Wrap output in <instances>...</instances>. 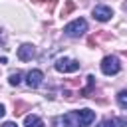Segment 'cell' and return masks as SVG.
<instances>
[{"mask_svg": "<svg viewBox=\"0 0 127 127\" xmlns=\"http://www.w3.org/2000/svg\"><path fill=\"white\" fill-rule=\"evenodd\" d=\"M54 67L58 71H62V73H71V71L79 69V62L77 60H69V58H60V60H56Z\"/></svg>", "mask_w": 127, "mask_h": 127, "instance_id": "cell-4", "label": "cell"}, {"mask_svg": "<svg viewBox=\"0 0 127 127\" xmlns=\"http://www.w3.org/2000/svg\"><path fill=\"white\" fill-rule=\"evenodd\" d=\"M119 69H121V64H119L117 56H105L101 60V71L105 75H115V73H119Z\"/></svg>", "mask_w": 127, "mask_h": 127, "instance_id": "cell-3", "label": "cell"}, {"mask_svg": "<svg viewBox=\"0 0 127 127\" xmlns=\"http://www.w3.org/2000/svg\"><path fill=\"white\" fill-rule=\"evenodd\" d=\"M109 38H111V34H109V32H99V34H95V36H89L87 44H89V46H97V42H99V40H109Z\"/></svg>", "mask_w": 127, "mask_h": 127, "instance_id": "cell-9", "label": "cell"}, {"mask_svg": "<svg viewBox=\"0 0 127 127\" xmlns=\"http://www.w3.org/2000/svg\"><path fill=\"white\" fill-rule=\"evenodd\" d=\"M117 103H119L123 109H127V89H123V91L117 93Z\"/></svg>", "mask_w": 127, "mask_h": 127, "instance_id": "cell-11", "label": "cell"}, {"mask_svg": "<svg viewBox=\"0 0 127 127\" xmlns=\"http://www.w3.org/2000/svg\"><path fill=\"white\" fill-rule=\"evenodd\" d=\"M34 56H36V48H34L32 44H22V46L18 48V58H20L22 62H30Z\"/></svg>", "mask_w": 127, "mask_h": 127, "instance_id": "cell-7", "label": "cell"}, {"mask_svg": "<svg viewBox=\"0 0 127 127\" xmlns=\"http://www.w3.org/2000/svg\"><path fill=\"white\" fill-rule=\"evenodd\" d=\"M42 81H44V73H42L40 69H30V71L26 73V83H28V87L36 89V87L42 85Z\"/></svg>", "mask_w": 127, "mask_h": 127, "instance_id": "cell-5", "label": "cell"}, {"mask_svg": "<svg viewBox=\"0 0 127 127\" xmlns=\"http://www.w3.org/2000/svg\"><path fill=\"white\" fill-rule=\"evenodd\" d=\"M115 125H121V127H127V117H117V119H115Z\"/></svg>", "mask_w": 127, "mask_h": 127, "instance_id": "cell-16", "label": "cell"}, {"mask_svg": "<svg viewBox=\"0 0 127 127\" xmlns=\"http://www.w3.org/2000/svg\"><path fill=\"white\" fill-rule=\"evenodd\" d=\"M73 10H75V2L67 0V2H65V6L62 8V16H67V14H69V12H73Z\"/></svg>", "mask_w": 127, "mask_h": 127, "instance_id": "cell-12", "label": "cell"}, {"mask_svg": "<svg viewBox=\"0 0 127 127\" xmlns=\"http://www.w3.org/2000/svg\"><path fill=\"white\" fill-rule=\"evenodd\" d=\"M95 119V111L91 109H79V111H69L65 115L54 117L52 125L54 127H87Z\"/></svg>", "mask_w": 127, "mask_h": 127, "instance_id": "cell-1", "label": "cell"}, {"mask_svg": "<svg viewBox=\"0 0 127 127\" xmlns=\"http://www.w3.org/2000/svg\"><path fill=\"white\" fill-rule=\"evenodd\" d=\"M28 109H30V105L24 103V101H16V103H14V115H22V113L28 111Z\"/></svg>", "mask_w": 127, "mask_h": 127, "instance_id": "cell-10", "label": "cell"}, {"mask_svg": "<svg viewBox=\"0 0 127 127\" xmlns=\"http://www.w3.org/2000/svg\"><path fill=\"white\" fill-rule=\"evenodd\" d=\"M64 99L73 101V99H75V93H73V91H69V89H65V91H64Z\"/></svg>", "mask_w": 127, "mask_h": 127, "instance_id": "cell-15", "label": "cell"}, {"mask_svg": "<svg viewBox=\"0 0 127 127\" xmlns=\"http://www.w3.org/2000/svg\"><path fill=\"white\" fill-rule=\"evenodd\" d=\"M111 16H113V10L109 6H95L93 8V18L99 22H107Z\"/></svg>", "mask_w": 127, "mask_h": 127, "instance_id": "cell-6", "label": "cell"}, {"mask_svg": "<svg viewBox=\"0 0 127 127\" xmlns=\"http://www.w3.org/2000/svg\"><path fill=\"white\" fill-rule=\"evenodd\" d=\"M97 127H115V119H103V121H99Z\"/></svg>", "mask_w": 127, "mask_h": 127, "instance_id": "cell-14", "label": "cell"}, {"mask_svg": "<svg viewBox=\"0 0 127 127\" xmlns=\"http://www.w3.org/2000/svg\"><path fill=\"white\" fill-rule=\"evenodd\" d=\"M85 30H87V22H85L83 18H77V20L69 22V24L64 28V34L69 36V38H79V36H83Z\"/></svg>", "mask_w": 127, "mask_h": 127, "instance_id": "cell-2", "label": "cell"}, {"mask_svg": "<svg viewBox=\"0 0 127 127\" xmlns=\"http://www.w3.org/2000/svg\"><path fill=\"white\" fill-rule=\"evenodd\" d=\"M24 125H26V127H44V121H42L40 117H36V115H26Z\"/></svg>", "mask_w": 127, "mask_h": 127, "instance_id": "cell-8", "label": "cell"}, {"mask_svg": "<svg viewBox=\"0 0 127 127\" xmlns=\"http://www.w3.org/2000/svg\"><path fill=\"white\" fill-rule=\"evenodd\" d=\"M4 113H6V109H4V105L0 103V117H4Z\"/></svg>", "mask_w": 127, "mask_h": 127, "instance_id": "cell-18", "label": "cell"}, {"mask_svg": "<svg viewBox=\"0 0 127 127\" xmlns=\"http://www.w3.org/2000/svg\"><path fill=\"white\" fill-rule=\"evenodd\" d=\"M0 127H18V125H16L14 121H6V123H4V125H0Z\"/></svg>", "mask_w": 127, "mask_h": 127, "instance_id": "cell-17", "label": "cell"}, {"mask_svg": "<svg viewBox=\"0 0 127 127\" xmlns=\"http://www.w3.org/2000/svg\"><path fill=\"white\" fill-rule=\"evenodd\" d=\"M8 81H10V85H18V83L22 81V73H20V71L10 73V79H8Z\"/></svg>", "mask_w": 127, "mask_h": 127, "instance_id": "cell-13", "label": "cell"}]
</instances>
